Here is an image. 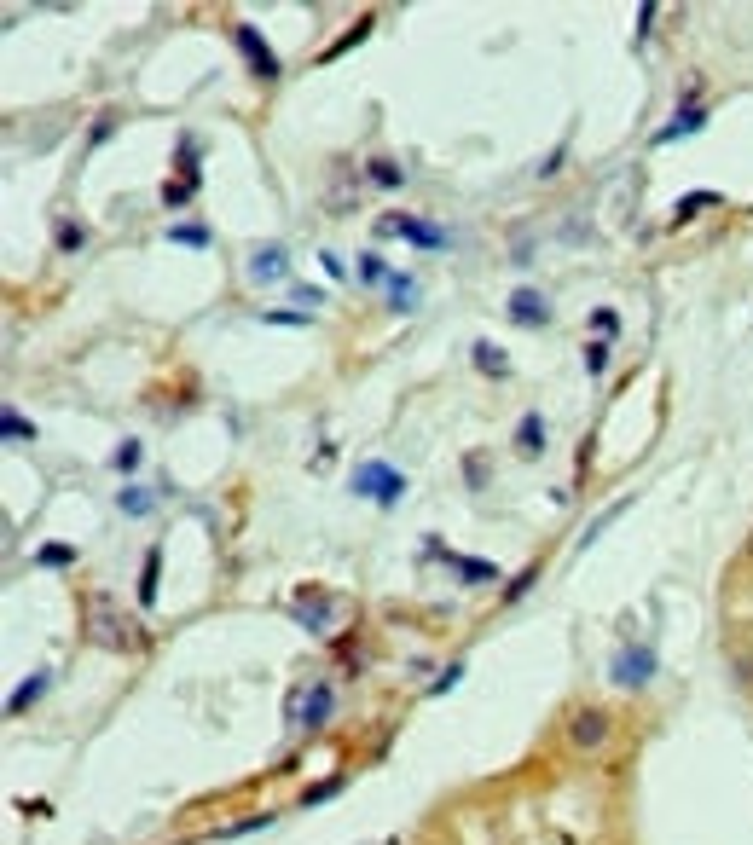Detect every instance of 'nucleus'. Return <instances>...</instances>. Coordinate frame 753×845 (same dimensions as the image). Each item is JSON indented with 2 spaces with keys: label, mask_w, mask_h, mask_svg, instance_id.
<instances>
[{
  "label": "nucleus",
  "mask_w": 753,
  "mask_h": 845,
  "mask_svg": "<svg viewBox=\"0 0 753 845\" xmlns=\"http://www.w3.org/2000/svg\"><path fill=\"white\" fill-rule=\"evenodd\" d=\"M151 504H157V492H145V487H128V492H122V510H128V516H145Z\"/></svg>",
  "instance_id": "obj_25"
},
{
  "label": "nucleus",
  "mask_w": 753,
  "mask_h": 845,
  "mask_svg": "<svg viewBox=\"0 0 753 845\" xmlns=\"http://www.w3.org/2000/svg\"><path fill=\"white\" fill-rule=\"evenodd\" d=\"M261 319H267V325H307L313 313H296V307H284V313H261Z\"/></svg>",
  "instance_id": "obj_29"
},
{
  "label": "nucleus",
  "mask_w": 753,
  "mask_h": 845,
  "mask_svg": "<svg viewBox=\"0 0 753 845\" xmlns=\"http://www.w3.org/2000/svg\"><path fill=\"white\" fill-rule=\"evenodd\" d=\"M713 203H719V191H690V197H684V203H678V215H672V220H678V226H684V220H690V215H701V209H713Z\"/></svg>",
  "instance_id": "obj_20"
},
{
  "label": "nucleus",
  "mask_w": 753,
  "mask_h": 845,
  "mask_svg": "<svg viewBox=\"0 0 753 845\" xmlns=\"http://www.w3.org/2000/svg\"><path fill=\"white\" fill-rule=\"evenodd\" d=\"M0 435H6V440H35V423L18 417V411H0Z\"/></svg>",
  "instance_id": "obj_21"
},
{
  "label": "nucleus",
  "mask_w": 753,
  "mask_h": 845,
  "mask_svg": "<svg viewBox=\"0 0 753 845\" xmlns=\"http://www.w3.org/2000/svg\"><path fill=\"white\" fill-rule=\"evenodd\" d=\"M140 469V440H122L116 446V475H134Z\"/></svg>",
  "instance_id": "obj_26"
},
{
  "label": "nucleus",
  "mask_w": 753,
  "mask_h": 845,
  "mask_svg": "<svg viewBox=\"0 0 753 845\" xmlns=\"http://www.w3.org/2000/svg\"><path fill=\"white\" fill-rule=\"evenodd\" d=\"M47 683H53V672H35V678H24L12 695H6V712H12V718H18V712H29L41 695H47Z\"/></svg>",
  "instance_id": "obj_11"
},
{
  "label": "nucleus",
  "mask_w": 753,
  "mask_h": 845,
  "mask_svg": "<svg viewBox=\"0 0 753 845\" xmlns=\"http://www.w3.org/2000/svg\"><path fill=\"white\" fill-rule=\"evenodd\" d=\"M464 469H470V487H487V458H470Z\"/></svg>",
  "instance_id": "obj_33"
},
{
  "label": "nucleus",
  "mask_w": 753,
  "mask_h": 845,
  "mask_svg": "<svg viewBox=\"0 0 753 845\" xmlns=\"http://www.w3.org/2000/svg\"><path fill=\"white\" fill-rule=\"evenodd\" d=\"M533 579H539V568H533V562H528V573H516V579H510V585H504V602H516V597H522V591H528V585H533Z\"/></svg>",
  "instance_id": "obj_28"
},
{
  "label": "nucleus",
  "mask_w": 753,
  "mask_h": 845,
  "mask_svg": "<svg viewBox=\"0 0 753 845\" xmlns=\"http://www.w3.org/2000/svg\"><path fill=\"white\" fill-rule=\"evenodd\" d=\"M458 579H464V585H499V562H487V556H458Z\"/></svg>",
  "instance_id": "obj_12"
},
{
  "label": "nucleus",
  "mask_w": 753,
  "mask_h": 845,
  "mask_svg": "<svg viewBox=\"0 0 753 845\" xmlns=\"http://www.w3.org/2000/svg\"><path fill=\"white\" fill-rule=\"evenodd\" d=\"M510 319L516 325H551V301L539 296V290H516L510 296Z\"/></svg>",
  "instance_id": "obj_9"
},
{
  "label": "nucleus",
  "mask_w": 753,
  "mask_h": 845,
  "mask_svg": "<svg viewBox=\"0 0 753 845\" xmlns=\"http://www.w3.org/2000/svg\"><path fill=\"white\" fill-rule=\"evenodd\" d=\"M168 244H186V249H209L215 232L209 226H168Z\"/></svg>",
  "instance_id": "obj_18"
},
{
  "label": "nucleus",
  "mask_w": 753,
  "mask_h": 845,
  "mask_svg": "<svg viewBox=\"0 0 753 845\" xmlns=\"http://www.w3.org/2000/svg\"><path fill=\"white\" fill-rule=\"evenodd\" d=\"M377 238H406L412 249H447V232L418 215H383L377 220Z\"/></svg>",
  "instance_id": "obj_4"
},
{
  "label": "nucleus",
  "mask_w": 753,
  "mask_h": 845,
  "mask_svg": "<svg viewBox=\"0 0 753 845\" xmlns=\"http://www.w3.org/2000/svg\"><path fill=\"white\" fill-rule=\"evenodd\" d=\"M516 452H528V458L545 452V423H539V417H522V423H516Z\"/></svg>",
  "instance_id": "obj_14"
},
{
  "label": "nucleus",
  "mask_w": 753,
  "mask_h": 845,
  "mask_svg": "<svg viewBox=\"0 0 753 845\" xmlns=\"http://www.w3.org/2000/svg\"><path fill=\"white\" fill-rule=\"evenodd\" d=\"M360 278H365V284H389V267H383V255H377V249H365V255H360Z\"/></svg>",
  "instance_id": "obj_23"
},
{
  "label": "nucleus",
  "mask_w": 753,
  "mask_h": 845,
  "mask_svg": "<svg viewBox=\"0 0 753 845\" xmlns=\"http://www.w3.org/2000/svg\"><path fill=\"white\" fill-rule=\"evenodd\" d=\"M354 492L360 498H371V504H400V492H406V481H400V469H389V464H365L360 475H354Z\"/></svg>",
  "instance_id": "obj_5"
},
{
  "label": "nucleus",
  "mask_w": 753,
  "mask_h": 845,
  "mask_svg": "<svg viewBox=\"0 0 753 845\" xmlns=\"http://www.w3.org/2000/svg\"><path fill=\"white\" fill-rule=\"evenodd\" d=\"M331 707H336V689H331V683H319V689H307V695H302V707L290 701V718H296V724H325Z\"/></svg>",
  "instance_id": "obj_7"
},
{
  "label": "nucleus",
  "mask_w": 753,
  "mask_h": 845,
  "mask_svg": "<svg viewBox=\"0 0 753 845\" xmlns=\"http://www.w3.org/2000/svg\"><path fill=\"white\" fill-rule=\"evenodd\" d=\"M562 736H568V747H574L580 759H603V753H609V741H614V712L580 701V707H568Z\"/></svg>",
  "instance_id": "obj_2"
},
{
  "label": "nucleus",
  "mask_w": 753,
  "mask_h": 845,
  "mask_svg": "<svg viewBox=\"0 0 753 845\" xmlns=\"http://www.w3.org/2000/svg\"><path fill=\"white\" fill-rule=\"evenodd\" d=\"M35 562H41V568H70V562H76V545H41Z\"/></svg>",
  "instance_id": "obj_22"
},
{
  "label": "nucleus",
  "mask_w": 753,
  "mask_h": 845,
  "mask_svg": "<svg viewBox=\"0 0 753 845\" xmlns=\"http://www.w3.org/2000/svg\"><path fill=\"white\" fill-rule=\"evenodd\" d=\"M319 267L331 278H348V267H342V255H331V249H319Z\"/></svg>",
  "instance_id": "obj_31"
},
{
  "label": "nucleus",
  "mask_w": 753,
  "mask_h": 845,
  "mask_svg": "<svg viewBox=\"0 0 753 845\" xmlns=\"http://www.w3.org/2000/svg\"><path fill=\"white\" fill-rule=\"evenodd\" d=\"M736 562H742V568L753 573V533H748V545H742V556H736Z\"/></svg>",
  "instance_id": "obj_35"
},
{
  "label": "nucleus",
  "mask_w": 753,
  "mask_h": 845,
  "mask_svg": "<svg viewBox=\"0 0 753 845\" xmlns=\"http://www.w3.org/2000/svg\"><path fill=\"white\" fill-rule=\"evenodd\" d=\"M365 174H371V180H377V186H400V163H394V157H371V163H365Z\"/></svg>",
  "instance_id": "obj_19"
},
{
  "label": "nucleus",
  "mask_w": 753,
  "mask_h": 845,
  "mask_svg": "<svg viewBox=\"0 0 753 845\" xmlns=\"http://www.w3.org/2000/svg\"><path fill=\"white\" fill-rule=\"evenodd\" d=\"M116 134V116H99V122H93V134H87V145H99V139H111Z\"/></svg>",
  "instance_id": "obj_32"
},
{
  "label": "nucleus",
  "mask_w": 753,
  "mask_h": 845,
  "mask_svg": "<svg viewBox=\"0 0 753 845\" xmlns=\"http://www.w3.org/2000/svg\"><path fill=\"white\" fill-rule=\"evenodd\" d=\"M53 244H58V255H82V249H87V226H82V220H58Z\"/></svg>",
  "instance_id": "obj_13"
},
{
  "label": "nucleus",
  "mask_w": 753,
  "mask_h": 845,
  "mask_svg": "<svg viewBox=\"0 0 753 845\" xmlns=\"http://www.w3.org/2000/svg\"><path fill=\"white\" fill-rule=\"evenodd\" d=\"M586 365H591V377H603V371H609V342H591V348H586Z\"/></svg>",
  "instance_id": "obj_27"
},
{
  "label": "nucleus",
  "mask_w": 753,
  "mask_h": 845,
  "mask_svg": "<svg viewBox=\"0 0 753 845\" xmlns=\"http://www.w3.org/2000/svg\"><path fill=\"white\" fill-rule=\"evenodd\" d=\"M284 273H290V249L284 244H261L250 255V284H279Z\"/></svg>",
  "instance_id": "obj_6"
},
{
  "label": "nucleus",
  "mask_w": 753,
  "mask_h": 845,
  "mask_svg": "<svg viewBox=\"0 0 753 845\" xmlns=\"http://www.w3.org/2000/svg\"><path fill=\"white\" fill-rule=\"evenodd\" d=\"M475 365H481V371H487V377H510V359L499 354V348H493V342H475Z\"/></svg>",
  "instance_id": "obj_17"
},
{
  "label": "nucleus",
  "mask_w": 753,
  "mask_h": 845,
  "mask_svg": "<svg viewBox=\"0 0 753 845\" xmlns=\"http://www.w3.org/2000/svg\"><path fill=\"white\" fill-rule=\"evenodd\" d=\"M232 41H238V53H244V64L255 70V82H279V76H284L279 53L267 47V35H261L255 24H238V29H232Z\"/></svg>",
  "instance_id": "obj_3"
},
{
  "label": "nucleus",
  "mask_w": 753,
  "mask_h": 845,
  "mask_svg": "<svg viewBox=\"0 0 753 845\" xmlns=\"http://www.w3.org/2000/svg\"><path fill=\"white\" fill-rule=\"evenodd\" d=\"M82 608H87V643H93V649H111V655H140L145 649V631L134 626L105 591H93Z\"/></svg>",
  "instance_id": "obj_1"
},
{
  "label": "nucleus",
  "mask_w": 753,
  "mask_h": 845,
  "mask_svg": "<svg viewBox=\"0 0 753 845\" xmlns=\"http://www.w3.org/2000/svg\"><path fill=\"white\" fill-rule=\"evenodd\" d=\"M157 573H163V550H145V573H140V608L157 602Z\"/></svg>",
  "instance_id": "obj_15"
},
{
  "label": "nucleus",
  "mask_w": 753,
  "mask_h": 845,
  "mask_svg": "<svg viewBox=\"0 0 753 845\" xmlns=\"http://www.w3.org/2000/svg\"><path fill=\"white\" fill-rule=\"evenodd\" d=\"M591 330H597V342H614V330H620V313H614V307H597V313H591Z\"/></svg>",
  "instance_id": "obj_24"
},
{
  "label": "nucleus",
  "mask_w": 753,
  "mask_h": 845,
  "mask_svg": "<svg viewBox=\"0 0 753 845\" xmlns=\"http://www.w3.org/2000/svg\"><path fill=\"white\" fill-rule=\"evenodd\" d=\"M197 186H203L197 174H180V180H168V186H163V203H168V209H186V203L197 197Z\"/></svg>",
  "instance_id": "obj_16"
},
{
  "label": "nucleus",
  "mask_w": 753,
  "mask_h": 845,
  "mask_svg": "<svg viewBox=\"0 0 753 845\" xmlns=\"http://www.w3.org/2000/svg\"><path fill=\"white\" fill-rule=\"evenodd\" d=\"M707 116H713V105H696V99H690V105H684V110H678V116L667 122V128L655 134V145H667V139H684V134H696V128L707 122Z\"/></svg>",
  "instance_id": "obj_10"
},
{
  "label": "nucleus",
  "mask_w": 753,
  "mask_h": 845,
  "mask_svg": "<svg viewBox=\"0 0 753 845\" xmlns=\"http://www.w3.org/2000/svg\"><path fill=\"white\" fill-rule=\"evenodd\" d=\"M655 12H661V6H638V35H649V29H655Z\"/></svg>",
  "instance_id": "obj_34"
},
{
  "label": "nucleus",
  "mask_w": 753,
  "mask_h": 845,
  "mask_svg": "<svg viewBox=\"0 0 753 845\" xmlns=\"http://www.w3.org/2000/svg\"><path fill=\"white\" fill-rule=\"evenodd\" d=\"M655 678V655L649 649H626V655L614 660V683H626V689H638V683Z\"/></svg>",
  "instance_id": "obj_8"
},
{
  "label": "nucleus",
  "mask_w": 753,
  "mask_h": 845,
  "mask_svg": "<svg viewBox=\"0 0 753 845\" xmlns=\"http://www.w3.org/2000/svg\"><path fill=\"white\" fill-rule=\"evenodd\" d=\"M290 296L307 301V307H319V301H325V290H319V284H290Z\"/></svg>",
  "instance_id": "obj_30"
}]
</instances>
